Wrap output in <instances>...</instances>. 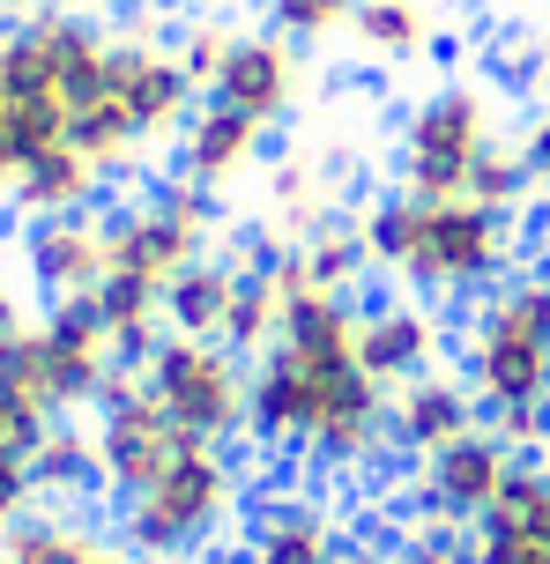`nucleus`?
I'll return each mask as SVG.
<instances>
[{
    "instance_id": "f257e3e1",
    "label": "nucleus",
    "mask_w": 550,
    "mask_h": 564,
    "mask_svg": "<svg viewBox=\"0 0 550 564\" xmlns=\"http://www.w3.org/2000/svg\"><path fill=\"white\" fill-rule=\"evenodd\" d=\"M357 230H365L373 268L417 282V290H484L514 260V216L506 208H484V200L387 194Z\"/></svg>"
},
{
    "instance_id": "f03ea898",
    "label": "nucleus",
    "mask_w": 550,
    "mask_h": 564,
    "mask_svg": "<svg viewBox=\"0 0 550 564\" xmlns=\"http://www.w3.org/2000/svg\"><path fill=\"white\" fill-rule=\"evenodd\" d=\"M468 387L484 409L550 401V275H514L492 290V305L468 327Z\"/></svg>"
},
{
    "instance_id": "7ed1b4c3",
    "label": "nucleus",
    "mask_w": 550,
    "mask_h": 564,
    "mask_svg": "<svg viewBox=\"0 0 550 564\" xmlns=\"http://www.w3.org/2000/svg\"><path fill=\"white\" fill-rule=\"evenodd\" d=\"M142 387L164 401V416L202 438V446H224L238 431H254V379L238 371L231 341H202V335H164L142 357Z\"/></svg>"
},
{
    "instance_id": "20e7f679",
    "label": "nucleus",
    "mask_w": 550,
    "mask_h": 564,
    "mask_svg": "<svg viewBox=\"0 0 550 564\" xmlns=\"http://www.w3.org/2000/svg\"><path fill=\"white\" fill-rule=\"evenodd\" d=\"M231 498H238V476H231V460H224V446H202V438H194L142 498H127L119 535H127L134 557H164V564L194 557V550L224 528Z\"/></svg>"
},
{
    "instance_id": "39448f33",
    "label": "nucleus",
    "mask_w": 550,
    "mask_h": 564,
    "mask_svg": "<svg viewBox=\"0 0 550 564\" xmlns=\"http://www.w3.org/2000/svg\"><path fill=\"white\" fill-rule=\"evenodd\" d=\"M492 97L476 83L432 89L402 119V194L417 200H468V171L492 149Z\"/></svg>"
},
{
    "instance_id": "423d86ee",
    "label": "nucleus",
    "mask_w": 550,
    "mask_h": 564,
    "mask_svg": "<svg viewBox=\"0 0 550 564\" xmlns=\"http://www.w3.org/2000/svg\"><path fill=\"white\" fill-rule=\"evenodd\" d=\"M112 230V275L149 282V290H172L194 260H208V238H216V194L179 178L164 194H149L142 208H119L105 216Z\"/></svg>"
},
{
    "instance_id": "0eeeda50",
    "label": "nucleus",
    "mask_w": 550,
    "mask_h": 564,
    "mask_svg": "<svg viewBox=\"0 0 550 564\" xmlns=\"http://www.w3.org/2000/svg\"><path fill=\"white\" fill-rule=\"evenodd\" d=\"M186 446L194 438L164 416V401L142 387V371H119L112 387H105V401H97V468H105V490H112L119 506L142 498Z\"/></svg>"
},
{
    "instance_id": "6e6552de",
    "label": "nucleus",
    "mask_w": 550,
    "mask_h": 564,
    "mask_svg": "<svg viewBox=\"0 0 550 564\" xmlns=\"http://www.w3.org/2000/svg\"><path fill=\"white\" fill-rule=\"evenodd\" d=\"M105 89H112L119 105H127V119L142 127V141L157 149V141H179L186 134V119H194V97L202 89L186 83V67H179V53L157 37L149 23L134 30H112V75H105Z\"/></svg>"
},
{
    "instance_id": "1a4fd4ad",
    "label": "nucleus",
    "mask_w": 550,
    "mask_h": 564,
    "mask_svg": "<svg viewBox=\"0 0 550 564\" xmlns=\"http://www.w3.org/2000/svg\"><path fill=\"white\" fill-rule=\"evenodd\" d=\"M514 468H521V453L484 423V431H468V438H454V446H439L432 460H424L417 490H424L432 520H462V528H476V520L498 506V490L514 482Z\"/></svg>"
},
{
    "instance_id": "9d476101",
    "label": "nucleus",
    "mask_w": 550,
    "mask_h": 564,
    "mask_svg": "<svg viewBox=\"0 0 550 564\" xmlns=\"http://www.w3.org/2000/svg\"><path fill=\"white\" fill-rule=\"evenodd\" d=\"M37 327H45V349H53V379H60L67 416H75V409H97L105 387L127 371V357H119V341H112V327H105L97 297H60Z\"/></svg>"
},
{
    "instance_id": "9b49d317",
    "label": "nucleus",
    "mask_w": 550,
    "mask_h": 564,
    "mask_svg": "<svg viewBox=\"0 0 550 564\" xmlns=\"http://www.w3.org/2000/svg\"><path fill=\"white\" fill-rule=\"evenodd\" d=\"M23 268L45 297H97V282L112 275V230L105 216H37L23 238Z\"/></svg>"
},
{
    "instance_id": "f8f14e48",
    "label": "nucleus",
    "mask_w": 550,
    "mask_h": 564,
    "mask_svg": "<svg viewBox=\"0 0 550 564\" xmlns=\"http://www.w3.org/2000/svg\"><path fill=\"white\" fill-rule=\"evenodd\" d=\"M298 89H305L298 45H290V37H276V30H238V45H231V59H224V75L208 83V105H231V112L276 127V119L298 105Z\"/></svg>"
},
{
    "instance_id": "ddd939ff",
    "label": "nucleus",
    "mask_w": 550,
    "mask_h": 564,
    "mask_svg": "<svg viewBox=\"0 0 550 564\" xmlns=\"http://www.w3.org/2000/svg\"><path fill=\"white\" fill-rule=\"evenodd\" d=\"M476 416H484V394H476L468 379H454V371H424V379L395 387V401H387V431H395V446H409L417 460H432L439 446L484 431Z\"/></svg>"
},
{
    "instance_id": "4468645a",
    "label": "nucleus",
    "mask_w": 550,
    "mask_h": 564,
    "mask_svg": "<svg viewBox=\"0 0 550 564\" xmlns=\"http://www.w3.org/2000/svg\"><path fill=\"white\" fill-rule=\"evenodd\" d=\"M357 365L373 371L379 387H409L439 371V319L424 305H379L357 319Z\"/></svg>"
},
{
    "instance_id": "2eb2a0df",
    "label": "nucleus",
    "mask_w": 550,
    "mask_h": 564,
    "mask_svg": "<svg viewBox=\"0 0 550 564\" xmlns=\"http://www.w3.org/2000/svg\"><path fill=\"white\" fill-rule=\"evenodd\" d=\"M261 141H268L261 119L231 112V105H202V112L186 119V134H179V171H186L194 186H208V194H224L231 178L254 171Z\"/></svg>"
},
{
    "instance_id": "dca6fc26",
    "label": "nucleus",
    "mask_w": 550,
    "mask_h": 564,
    "mask_svg": "<svg viewBox=\"0 0 550 564\" xmlns=\"http://www.w3.org/2000/svg\"><path fill=\"white\" fill-rule=\"evenodd\" d=\"M97 194H105V171L89 164L75 141H60V149H45V156H30L8 200H15L30 224H37V216H83Z\"/></svg>"
},
{
    "instance_id": "f3484780",
    "label": "nucleus",
    "mask_w": 550,
    "mask_h": 564,
    "mask_svg": "<svg viewBox=\"0 0 550 564\" xmlns=\"http://www.w3.org/2000/svg\"><path fill=\"white\" fill-rule=\"evenodd\" d=\"M238 282H246V268H231V260H194V268L164 290V327H172V335L224 341V319H231Z\"/></svg>"
},
{
    "instance_id": "a211bd4d",
    "label": "nucleus",
    "mask_w": 550,
    "mask_h": 564,
    "mask_svg": "<svg viewBox=\"0 0 550 564\" xmlns=\"http://www.w3.org/2000/svg\"><path fill=\"white\" fill-rule=\"evenodd\" d=\"M246 564H343L335 520H327L320 506H268L261 528H254Z\"/></svg>"
},
{
    "instance_id": "6ab92c4d",
    "label": "nucleus",
    "mask_w": 550,
    "mask_h": 564,
    "mask_svg": "<svg viewBox=\"0 0 550 564\" xmlns=\"http://www.w3.org/2000/svg\"><path fill=\"white\" fill-rule=\"evenodd\" d=\"M0 387H8V401H23L37 423H60V416H67L60 379H53V349H45V327H37V319H30L15 341H0Z\"/></svg>"
},
{
    "instance_id": "aec40b11",
    "label": "nucleus",
    "mask_w": 550,
    "mask_h": 564,
    "mask_svg": "<svg viewBox=\"0 0 550 564\" xmlns=\"http://www.w3.org/2000/svg\"><path fill=\"white\" fill-rule=\"evenodd\" d=\"M349 37H357L373 59L402 67V59H417L424 45H432V8H424V0H357Z\"/></svg>"
},
{
    "instance_id": "412c9836",
    "label": "nucleus",
    "mask_w": 550,
    "mask_h": 564,
    "mask_svg": "<svg viewBox=\"0 0 550 564\" xmlns=\"http://www.w3.org/2000/svg\"><path fill=\"white\" fill-rule=\"evenodd\" d=\"M30 476H37V498H75L89 482H105V468H97V431L53 423V431L30 446Z\"/></svg>"
},
{
    "instance_id": "4be33fe9",
    "label": "nucleus",
    "mask_w": 550,
    "mask_h": 564,
    "mask_svg": "<svg viewBox=\"0 0 550 564\" xmlns=\"http://www.w3.org/2000/svg\"><path fill=\"white\" fill-rule=\"evenodd\" d=\"M89 550H97V535L60 512H23L15 528H0V564H83Z\"/></svg>"
},
{
    "instance_id": "5701e85b",
    "label": "nucleus",
    "mask_w": 550,
    "mask_h": 564,
    "mask_svg": "<svg viewBox=\"0 0 550 564\" xmlns=\"http://www.w3.org/2000/svg\"><path fill=\"white\" fill-rule=\"evenodd\" d=\"M276 335H283V282L268 275V260H261V268H246V282H238L231 319H224V341H231L238 357H268Z\"/></svg>"
},
{
    "instance_id": "b1692460",
    "label": "nucleus",
    "mask_w": 550,
    "mask_h": 564,
    "mask_svg": "<svg viewBox=\"0 0 550 564\" xmlns=\"http://www.w3.org/2000/svg\"><path fill=\"white\" fill-rule=\"evenodd\" d=\"M290 253H298V268H305V282H313V290H335V297H349V282L373 268V253H365V230H343V224L305 230Z\"/></svg>"
},
{
    "instance_id": "393cba45",
    "label": "nucleus",
    "mask_w": 550,
    "mask_h": 564,
    "mask_svg": "<svg viewBox=\"0 0 550 564\" xmlns=\"http://www.w3.org/2000/svg\"><path fill=\"white\" fill-rule=\"evenodd\" d=\"M231 45H238V23H224V15H186V23H179V37H172L179 67H186V83L202 89V97H208V83L224 75Z\"/></svg>"
},
{
    "instance_id": "a878e982",
    "label": "nucleus",
    "mask_w": 550,
    "mask_h": 564,
    "mask_svg": "<svg viewBox=\"0 0 550 564\" xmlns=\"http://www.w3.org/2000/svg\"><path fill=\"white\" fill-rule=\"evenodd\" d=\"M536 186V171H528V156L514 149V141H492L484 156H476V171H468V200H484V208H521V194Z\"/></svg>"
},
{
    "instance_id": "bb28decb",
    "label": "nucleus",
    "mask_w": 550,
    "mask_h": 564,
    "mask_svg": "<svg viewBox=\"0 0 550 564\" xmlns=\"http://www.w3.org/2000/svg\"><path fill=\"white\" fill-rule=\"evenodd\" d=\"M268 23L290 45H327L357 23V0H268Z\"/></svg>"
},
{
    "instance_id": "cd10ccee",
    "label": "nucleus",
    "mask_w": 550,
    "mask_h": 564,
    "mask_svg": "<svg viewBox=\"0 0 550 564\" xmlns=\"http://www.w3.org/2000/svg\"><path fill=\"white\" fill-rule=\"evenodd\" d=\"M402 564H484L476 557V528H462V520H424V528H409Z\"/></svg>"
},
{
    "instance_id": "c85d7f7f",
    "label": "nucleus",
    "mask_w": 550,
    "mask_h": 564,
    "mask_svg": "<svg viewBox=\"0 0 550 564\" xmlns=\"http://www.w3.org/2000/svg\"><path fill=\"white\" fill-rule=\"evenodd\" d=\"M476 557H484V564H550V528L476 520Z\"/></svg>"
},
{
    "instance_id": "c756f323",
    "label": "nucleus",
    "mask_w": 550,
    "mask_h": 564,
    "mask_svg": "<svg viewBox=\"0 0 550 564\" xmlns=\"http://www.w3.org/2000/svg\"><path fill=\"white\" fill-rule=\"evenodd\" d=\"M492 431L521 453V460H528V453H543L550 446V401H514V409H492Z\"/></svg>"
},
{
    "instance_id": "7c9ffc66",
    "label": "nucleus",
    "mask_w": 550,
    "mask_h": 564,
    "mask_svg": "<svg viewBox=\"0 0 550 564\" xmlns=\"http://www.w3.org/2000/svg\"><path fill=\"white\" fill-rule=\"evenodd\" d=\"M23 512H37V476H30L23 446H0V528H15Z\"/></svg>"
},
{
    "instance_id": "2f4dec72",
    "label": "nucleus",
    "mask_w": 550,
    "mask_h": 564,
    "mask_svg": "<svg viewBox=\"0 0 550 564\" xmlns=\"http://www.w3.org/2000/svg\"><path fill=\"white\" fill-rule=\"evenodd\" d=\"M30 327V312H23V297H15V282L0 275V341H15Z\"/></svg>"
},
{
    "instance_id": "473e14b6",
    "label": "nucleus",
    "mask_w": 550,
    "mask_h": 564,
    "mask_svg": "<svg viewBox=\"0 0 550 564\" xmlns=\"http://www.w3.org/2000/svg\"><path fill=\"white\" fill-rule=\"evenodd\" d=\"M521 156H528V171H536V178H550V112L536 119V127H528V141H521Z\"/></svg>"
},
{
    "instance_id": "72a5a7b5",
    "label": "nucleus",
    "mask_w": 550,
    "mask_h": 564,
    "mask_svg": "<svg viewBox=\"0 0 550 564\" xmlns=\"http://www.w3.org/2000/svg\"><path fill=\"white\" fill-rule=\"evenodd\" d=\"M83 564H142V557H134V550H127V542H105V535H97V550H89Z\"/></svg>"
},
{
    "instance_id": "f704fd0d",
    "label": "nucleus",
    "mask_w": 550,
    "mask_h": 564,
    "mask_svg": "<svg viewBox=\"0 0 550 564\" xmlns=\"http://www.w3.org/2000/svg\"><path fill=\"white\" fill-rule=\"evenodd\" d=\"M23 8H30V0H0V30L15 23V15H23Z\"/></svg>"
},
{
    "instance_id": "c9c22d12",
    "label": "nucleus",
    "mask_w": 550,
    "mask_h": 564,
    "mask_svg": "<svg viewBox=\"0 0 550 564\" xmlns=\"http://www.w3.org/2000/svg\"><path fill=\"white\" fill-rule=\"evenodd\" d=\"M343 564H373V557H343Z\"/></svg>"
},
{
    "instance_id": "e433bc0d",
    "label": "nucleus",
    "mask_w": 550,
    "mask_h": 564,
    "mask_svg": "<svg viewBox=\"0 0 550 564\" xmlns=\"http://www.w3.org/2000/svg\"><path fill=\"white\" fill-rule=\"evenodd\" d=\"M67 8H89V0H67Z\"/></svg>"
}]
</instances>
